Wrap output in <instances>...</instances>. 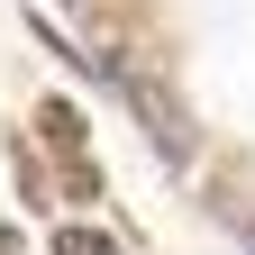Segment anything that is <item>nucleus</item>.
Segmentation results:
<instances>
[{
	"label": "nucleus",
	"instance_id": "nucleus-2",
	"mask_svg": "<svg viewBox=\"0 0 255 255\" xmlns=\"http://www.w3.org/2000/svg\"><path fill=\"white\" fill-rule=\"evenodd\" d=\"M55 255H119L101 228H55Z\"/></svg>",
	"mask_w": 255,
	"mask_h": 255
},
{
	"label": "nucleus",
	"instance_id": "nucleus-1",
	"mask_svg": "<svg viewBox=\"0 0 255 255\" xmlns=\"http://www.w3.org/2000/svg\"><path fill=\"white\" fill-rule=\"evenodd\" d=\"M37 128H46V146L64 155V164H73V173H82V119H73V110H64V101H46V110H37Z\"/></svg>",
	"mask_w": 255,
	"mask_h": 255
}]
</instances>
